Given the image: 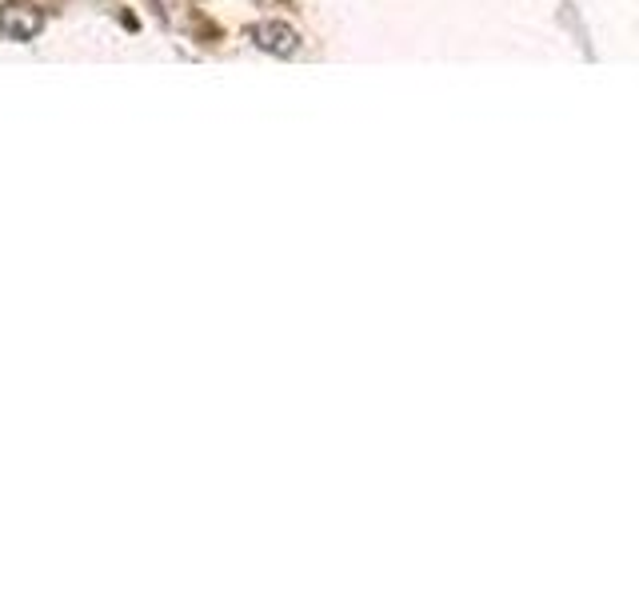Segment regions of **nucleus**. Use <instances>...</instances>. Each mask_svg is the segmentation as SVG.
Listing matches in <instances>:
<instances>
[{
    "label": "nucleus",
    "mask_w": 639,
    "mask_h": 599,
    "mask_svg": "<svg viewBox=\"0 0 639 599\" xmlns=\"http://www.w3.org/2000/svg\"><path fill=\"white\" fill-rule=\"evenodd\" d=\"M45 29V12L33 4H0V36L4 41H33Z\"/></svg>",
    "instance_id": "obj_1"
},
{
    "label": "nucleus",
    "mask_w": 639,
    "mask_h": 599,
    "mask_svg": "<svg viewBox=\"0 0 639 599\" xmlns=\"http://www.w3.org/2000/svg\"><path fill=\"white\" fill-rule=\"evenodd\" d=\"M248 41H253L260 53H272V56H292L300 48V36L280 21H260L248 29Z\"/></svg>",
    "instance_id": "obj_2"
}]
</instances>
